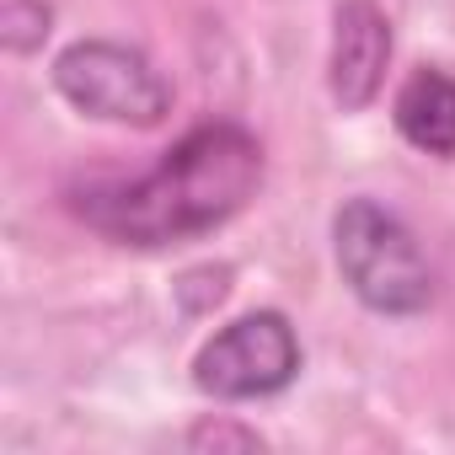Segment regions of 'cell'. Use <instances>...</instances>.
Returning a JSON list of instances; mask_svg holds the SVG:
<instances>
[{
    "mask_svg": "<svg viewBox=\"0 0 455 455\" xmlns=\"http://www.w3.org/2000/svg\"><path fill=\"white\" fill-rule=\"evenodd\" d=\"M332 252L343 284L380 316H418L434 300V268L402 214L375 198H348L332 220Z\"/></svg>",
    "mask_w": 455,
    "mask_h": 455,
    "instance_id": "7a4b0ae2",
    "label": "cell"
},
{
    "mask_svg": "<svg viewBox=\"0 0 455 455\" xmlns=\"http://www.w3.org/2000/svg\"><path fill=\"white\" fill-rule=\"evenodd\" d=\"M263 188V145L242 124L188 129L156 172L76 198V214L118 247H166L236 220Z\"/></svg>",
    "mask_w": 455,
    "mask_h": 455,
    "instance_id": "6da1fadb",
    "label": "cell"
},
{
    "mask_svg": "<svg viewBox=\"0 0 455 455\" xmlns=\"http://www.w3.org/2000/svg\"><path fill=\"white\" fill-rule=\"evenodd\" d=\"M54 92L102 124H129V129H156L172 113V86L166 76L129 44L108 38H81L54 60Z\"/></svg>",
    "mask_w": 455,
    "mask_h": 455,
    "instance_id": "3957f363",
    "label": "cell"
},
{
    "mask_svg": "<svg viewBox=\"0 0 455 455\" xmlns=\"http://www.w3.org/2000/svg\"><path fill=\"white\" fill-rule=\"evenodd\" d=\"M193 444H236V450H252V444H263L252 428H231V423H204V428H193Z\"/></svg>",
    "mask_w": 455,
    "mask_h": 455,
    "instance_id": "52a82bcc",
    "label": "cell"
},
{
    "mask_svg": "<svg viewBox=\"0 0 455 455\" xmlns=\"http://www.w3.org/2000/svg\"><path fill=\"white\" fill-rule=\"evenodd\" d=\"M391 118H396V134L423 150V156H439V161H455V76L450 70H434V65H418L396 102H391Z\"/></svg>",
    "mask_w": 455,
    "mask_h": 455,
    "instance_id": "8992f818",
    "label": "cell"
},
{
    "mask_svg": "<svg viewBox=\"0 0 455 455\" xmlns=\"http://www.w3.org/2000/svg\"><path fill=\"white\" fill-rule=\"evenodd\" d=\"M391 65V22L375 0H338L332 17V60H327V86L343 113H364Z\"/></svg>",
    "mask_w": 455,
    "mask_h": 455,
    "instance_id": "5b68a950",
    "label": "cell"
},
{
    "mask_svg": "<svg viewBox=\"0 0 455 455\" xmlns=\"http://www.w3.org/2000/svg\"><path fill=\"white\" fill-rule=\"evenodd\" d=\"M300 375V338L279 311H247L225 322L193 359V386L214 402L279 396Z\"/></svg>",
    "mask_w": 455,
    "mask_h": 455,
    "instance_id": "277c9868",
    "label": "cell"
}]
</instances>
